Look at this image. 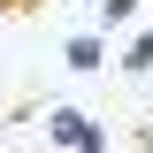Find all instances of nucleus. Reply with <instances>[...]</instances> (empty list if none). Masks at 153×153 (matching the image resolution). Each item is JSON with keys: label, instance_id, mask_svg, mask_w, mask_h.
I'll return each mask as SVG.
<instances>
[{"label": "nucleus", "instance_id": "20e7f679", "mask_svg": "<svg viewBox=\"0 0 153 153\" xmlns=\"http://www.w3.org/2000/svg\"><path fill=\"white\" fill-rule=\"evenodd\" d=\"M138 16H146V0H100V38L107 31H130Z\"/></svg>", "mask_w": 153, "mask_h": 153}, {"label": "nucleus", "instance_id": "f03ea898", "mask_svg": "<svg viewBox=\"0 0 153 153\" xmlns=\"http://www.w3.org/2000/svg\"><path fill=\"white\" fill-rule=\"evenodd\" d=\"M61 69H76V76H100V69H107V38H100V31H76L69 46H61Z\"/></svg>", "mask_w": 153, "mask_h": 153}, {"label": "nucleus", "instance_id": "39448f33", "mask_svg": "<svg viewBox=\"0 0 153 153\" xmlns=\"http://www.w3.org/2000/svg\"><path fill=\"white\" fill-rule=\"evenodd\" d=\"M0 8H8V16H23V8H38V0H0Z\"/></svg>", "mask_w": 153, "mask_h": 153}, {"label": "nucleus", "instance_id": "f257e3e1", "mask_svg": "<svg viewBox=\"0 0 153 153\" xmlns=\"http://www.w3.org/2000/svg\"><path fill=\"white\" fill-rule=\"evenodd\" d=\"M46 138L69 146V153H107V130H100L84 107H46Z\"/></svg>", "mask_w": 153, "mask_h": 153}, {"label": "nucleus", "instance_id": "7ed1b4c3", "mask_svg": "<svg viewBox=\"0 0 153 153\" xmlns=\"http://www.w3.org/2000/svg\"><path fill=\"white\" fill-rule=\"evenodd\" d=\"M115 69H123V76H153V23H138V31L123 38V54H115Z\"/></svg>", "mask_w": 153, "mask_h": 153}]
</instances>
